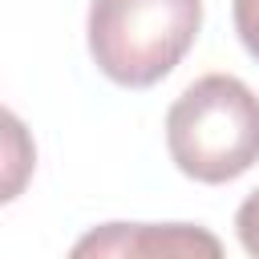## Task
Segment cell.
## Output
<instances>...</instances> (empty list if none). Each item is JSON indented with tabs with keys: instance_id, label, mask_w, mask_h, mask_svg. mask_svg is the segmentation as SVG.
I'll return each instance as SVG.
<instances>
[{
	"instance_id": "obj_1",
	"label": "cell",
	"mask_w": 259,
	"mask_h": 259,
	"mask_svg": "<svg viewBox=\"0 0 259 259\" xmlns=\"http://www.w3.org/2000/svg\"><path fill=\"white\" fill-rule=\"evenodd\" d=\"M166 150L194 182H231L259 162V97L231 73L190 81L166 113Z\"/></svg>"
},
{
	"instance_id": "obj_2",
	"label": "cell",
	"mask_w": 259,
	"mask_h": 259,
	"mask_svg": "<svg viewBox=\"0 0 259 259\" xmlns=\"http://www.w3.org/2000/svg\"><path fill=\"white\" fill-rule=\"evenodd\" d=\"M202 28V0H93L89 57L125 89L158 85L194 45Z\"/></svg>"
},
{
	"instance_id": "obj_3",
	"label": "cell",
	"mask_w": 259,
	"mask_h": 259,
	"mask_svg": "<svg viewBox=\"0 0 259 259\" xmlns=\"http://www.w3.org/2000/svg\"><path fill=\"white\" fill-rule=\"evenodd\" d=\"M69 259H227L198 223H101L85 231Z\"/></svg>"
},
{
	"instance_id": "obj_4",
	"label": "cell",
	"mask_w": 259,
	"mask_h": 259,
	"mask_svg": "<svg viewBox=\"0 0 259 259\" xmlns=\"http://www.w3.org/2000/svg\"><path fill=\"white\" fill-rule=\"evenodd\" d=\"M235 235H239L243 251L251 259H259V190H251L243 198V206L235 210Z\"/></svg>"
},
{
	"instance_id": "obj_5",
	"label": "cell",
	"mask_w": 259,
	"mask_h": 259,
	"mask_svg": "<svg viewBox=\"0 0 259 259\" xmlns=\"http://www.w3.org/2000/svg\"><path fill=\"white\" fill-rule=\"evenodd\" d=\"M231 16H235V32H239L243 49L259 61V0H235Z\"/></svg>"
}]
</instances>
